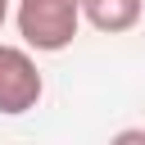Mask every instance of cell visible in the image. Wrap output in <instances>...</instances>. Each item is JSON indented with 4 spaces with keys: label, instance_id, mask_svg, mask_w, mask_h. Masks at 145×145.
Masks as SVG:
<instances>
[{
    "label": "cell",
    "instance_id": "3",
    "mask_svg": "<svg viewBox=\"0 0 145 145\" xmlns=\"http://www.w3.org/2000/svg\"><path fill=\"white\" fill-rule=\"evenodd\" d=\"M82 18L104 36H122L145 18V0H82Z\"/></svg>",
    "mask_w": 145,
    "mask_h": 145
},
{
    "label": "cell",
    "instance_id": "5",
    "mask_svg": "<svg viewBox=\"0 0 145 145\" xmlns=\"http://www.w3.org/2000/svg\"><path fill=\"white\" fill-rule=\"evenodd\" d=\"M5 18H9V0H0V27H5Z\"/></svg>",
    "mask_w": 145,
    "mask_h": 145
},
{
    "label": "cell",
    "instance_id": "1",
    "mask_svg": "<svg viewBox=\"0 0 145 145\" xmlns=\"http://www.w3.org/2000/svg\"><path fill=\"white\" fill-rule=\"evenodd\" d=\"M18 36L27 50L41 54H59L72 45L77 27H82V0H18Z\"/></svg>",
    "mask_w": 145,
    "mask_h": 145
},
{
    "label": "cell",
    "instance_id": "2",
    "mask_svg": "<svg viewBox=\"0 0 145 145\" xmlns=\"http://www.w3.org/2000/svg\"><path fill=\"white\" fill-rule=\"evenodd\" d=\"M41 95H45V82H41L36 59L23 45H0V113L5 118L32 113Z\"/></svg>",
    "mask_w": 145,
    "mask_h": 145
},
{
    "label": "cell",
    "instance_id": "4",
    "mask_svg": "<svg viewBox=\"0 0 145 145\" xmlns=\"http://www.w3.org/2000/svg\"><path fill=\"white\" fill-rule=\"evenodd\" d=\"M109 145H145V127H122L109 136Z\"/></svg>",
    "mask_w": 145,
    "mask_h": 145
}]
</instances>
